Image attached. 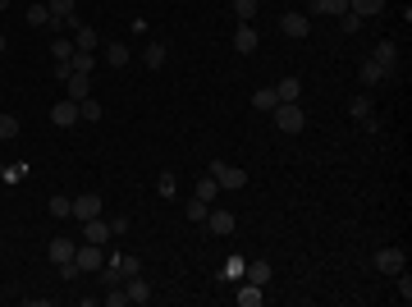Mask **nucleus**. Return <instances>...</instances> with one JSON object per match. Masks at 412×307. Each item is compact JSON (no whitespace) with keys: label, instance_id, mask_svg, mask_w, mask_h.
I'll list each match as a JSON object with an SVG mask.
<instances>
[{"label":"nucleus","instance_id":"1","mask_svg":"<svg viewBox=\"0 0 412 307\" xmlns=\"http://www.w3.org/2000/svg\"><path fill=\"white\" fill-rule=\"evenodd\" d=\"M271 115H275V129H280V133H303L307 129V115L298 110V101H280Z\"/></svg>","mask_w":412,"mask_h":307},{"label":"nucleus","instance_id":"2","mask_svg":"<svg viewBox=\"0 0 412 307\" xmlns=\"http://www.w3.org/2000/svg\"><path fill=\"white\" fill-rule=\"evenodd\" d=\"M211 179H216L220 188H229V193H239V188H248V170H243V165L211 161Z\"/></svg>","mask_w":412,"mask_h":307},{"label":"nucleus","instance_id":"3","mask_svg":"<svg viewBox=\"0 0 412 307\" xmlns=\"http://www.w3.org/2000/svg\"><path fill=\"white\" fill-rule=\"evenodd\" d=\"M74 262H78V271L97 275L101 266H106V248H101V243H78V248H74Z\"/></svg>","mask_w":412,"mask_h":307},{"label":"nucleus","instance_id":"4","mask_svg":"<svg viewBox=\"0 0 412 307\" xmlns=\"http://www.w3.org/2000/svg\"><path fill=\"white\" fill-rule=\"evenodd\" d=\"M280 33H284V37H312V14L289 10V14L280 19Z\"/></svg>","mask_w":412,"mask_h":307},{"label":"nucleus","instance_id":"5","mask_svg":"<svg viewBox=\"0 0 412 307\" xmlns=\"http://www.w3.org/2000/svg\"><path fill=\"white\" fill-rule=\"evenodd\" d=\"M403 266H408V253H403V248H380V253H376V271L399 275Z\"/></svg>","mask_w":412,"mask_h":307},{"label":"nucleus","instance_id":"6","mask_svg":"<svg viewBox=\"0 0 412 307\" xmlns=\"http://www.w3.org/2000/svg\"><path fill=\"white\" fill-rule=\"evenodd\" d=\"M371 60H376V65L385 69V78L399 74V46H394L390 37H385V42H376V55H371Z\"/></svg>","mask_w":412,"mask_h":307},{"label":"nucleus","instance_id":"7","mask_svg":"<svg viewBox=\"0 0 412 307\" xmlns=\"http://www.w3.org/2000/svg\"><path fill=\"white\" fill-rule=\"evenodd\" d=\"M74 120H78V101H55V106H51V124H55V129H74Z\"/></svg>","mask_w":412,"mask_h":307},{"label":"nucleus","instance_id":"8","mask_svg":"<svg viewBox=\"0 0 412 307\" xmlns=\"http://www.w3.org/2000/svg\"><path fill=\"white\" fill-rule=\"evenodd\" d=\"M83 243H101V248H106L110 243V220H83Z\"/></svg>","mask_w":412,"mask_h":307},{"label":"nucleus","instance_id":"9","mask_svg":"<svg viewBox=\"0 0 412 307\" xmlns=\"http://www.w3.org/2000/svg\"><path fill=\"white\" fill-rule=\"evenodd\" d=\"M234 225H239V220H234V211H206V230L216 234H234Z\"/></svg>","mask_w":412,"mask_h":307},{"label":"nucleus","instance_id":"10","mask_svg":"<svg viewBox=\"0 0 412 307\" xmlns=\"http://www.w3.org/2000/svg\"><path fill=\"white\" fill-rule=\"evenodd\" d=\"M92 216H101V198L97 193H78L74 198V220H92Z\"/></svg>","mask_w":412,"mask_h":307},{"label":"nucleus","instance_id":"11","mask_svg":"<svg viewBox=\"0 0 412 307\" xmlns=\"http://www.w3.org/2000/svg\"><path fill=\"white\" fill-rule=\"evenodd\" d=\"M124 294H129V303H138V307L152 303V289H147V280H142V275H129V280H124Z\"/></svg>","mask_w":412,"mask_h":307},{"label":"nucleus","instance_id":"12","mask_svg":"<svg viewBox=\"0 0 412 307\" xmlns=\"http://www.w3.org/2000/svg\"><path fill=\"white\" fill-rule=\"evenodd\" d=\"M234 51L239 55L257 51V28H252V23H239V28H234Z\"/></svg>","mask_w":412,"mask_h":307},{"label":"nucleus","instance_id":"13","mask_svg":"<svg viewBox=\"0 0 412 307\" xmlns=\"http://www.w3.org/2000/svg\"><path fill=\"white\" fill-rule=\"evenodd\" d=\"M243 275H248L252 285H261V289H266V285H271V275H275V266L257 257V262H248V266H243Z\"/></svg>","mask_w":412,"mask_h":307},{"label":"nucleus","instance_id":"14","mask_svg":"<svg viewBox=\"0 0 412 307\" xmlns=\"http://www.w3.org/2000/svg\"><path fill=\"white\" fill-rule=\"evenodd\" d=\"M65 88H69V101H87V97H92V78H87V74H69Z\"/></svg>","mask_w":412,"mask_h":307},{"label":"nucleus","instance_id":"15","mask_svg":"<svg viewBox=\"0 0 412 307\" xmlns=\"http://www.w3.org/2000/svg\"><path fill=\"white\" fill-rule=\"evenodd\" d=\"M344 10H348V0H312L307 5V14H321V19H339Z\"/></svg>","mask_w":412,"mask_h":307},{"label":"nucleus","instance_id":"16","mask_svg":"<svg viewBox=\"0 0 412 307\" xmlns=\"http://www.w3.org/2000/svg\"><path fill=\"white\" fill-rule=\"evenodd\" d=\"M46 257H51L55 266L69 262V257H74V239H65V234H60V239H51V243H46Z\"/></svg>","mask_w":412,"mask_h":307},{"label":"nucleus","instance_id":"17","mask_svg":"<svg viewBox=\"0 0 412 307\" xmlns=\"http://www.w3.org/2000/svg\"><path fill=\"white\" fill-rule=\"evenodd\" d=\"M101 60H106L110 69H124V65H129V46H124V42H106V51H101Z\"/></svg>","mask_w":412,"mask_h":307},{"label":"nucleus","instance_id":"18","mask_svg":"<svg viewBox=\"0 0 412 307\" xmlns=\"http://www.w3.org/2000/svg\"><path fill=\"white\" fill-rule=\"evenodd\" d=\"M74 46H78V51H97L101 33H97V28H87V23H78V28H74Z\"/></svg>","mask_w":412,"mask_h":307},{"label":"nucleus","instance_id":"19","mask_svg":"<svg viewBox=\"0 0 412 307\" xmlns=\"http://www.w3.org/2000/svg\"><path fill=\"white\" fill-rule=\"evenodd\" d=\"M165 55H170V51H165V42H147V46H142V65H147V69H161Z\"/></svg>","mask_w":412,"mask_h":307},{"label":"nucleus","instance_id":"20","mask_svg":"<svg viewBox=\"0 0 412 307\" xmlns=\"http://www.w3.org/2000/svg\"><path fill=\"white\" fill-rule=\"evenodd\" d=\"M51 5V19H60V23H69V28H78V19H74V0H46Z\"/></svg>","mask_w":412,"mask_h":307},{"label":"nucleus","instance_id":"21","mask_svg":"<svg viewBox=\"0 0 412 307\" xmlns=\"http://www.w3.org/2000/svg\"><path fill=\"white\" fill-rule=\"evenodd\" d=\"M275 97H280V101H298V97H303V83H298V78H280V83H275Z\"/></svg>","mask_w":412,"mask_h":307},{"label":"nucleus","instance_id":"22","mask_svg":"<svg viewBox=\"0 0 412 307\" xmlns=\"http://www.w3.org/2000/svg\"><path fill=\"white\" fill-rule=\"evenodd\" d=\"M69 65H74V74H92V69H97V51H78L74 46V60H69Z\"/></svg>","mask_w":412,"mask_h":307},{"label":"nucleus","instance_id":"23","mask_svg":"<svg viewBox=\"0 0 412 307\" xmlns=\"http://www.w3.org/2000/svg\"><path fill=\"white\" fill-rule=\"evenodd\" d=\"M358 78L367 83V88H376V83H385V69L376 65V60H362V69H358Z\"/></svg>","mask_w":412,"mask_h":307},{"label":"nucleus","instance_id":"24","mask_svg":"<svg viewBox=\"0 0 412 307\" xmlns=\"http://www.w3.org/2000/svg\"><path fill=\"white\" fill-rule=\"evenodd\" d=\"M234 298H239V307H257L261 303V285H252V280H248V285L234 289Z\"/></svg>","mask_w":412,"mask_h":307},{"label":"nucleus","instance_id":"25","mask_svg":"<svg viewBox=\"0 0 412 307\" xmlns=\"http://www.w3.org/2000/svg\"><path fill=\"white\" fill-rule=\"evenodd\" d=\"M28 23H33V28H46V23H51V5H46V0H33V10H28Z\"/></svg>","mask_w":412,"mask_h":307},{"label":"nucleus","instance_id":"26","mask_svg":"<svg viewBox=\"0 0 412 307\" xmlns=\"http://www.w3.org/2000/svg\"><path fill=\"white\" fill-rule=\"evenodd\" d=\"M348 10L358 14V19H367V14H380V10H385V0H348Z\"/></svg>","mask_w":412,"mask_h":307},{"label":"nucleus","instance_id":"27","mask_svg":"<svg viewBox=\"0 0 412 307\" xmlns=\"http://www.w3.org/2000/svg\"><path fill=\"white\" fill-rule=\"evenodd\" d=\"M252 106H257V110H275V106H280V97H275V88H257V92H252Z\"/></svg>","mask_w":412,"mask_h":307},{"label":"nucleus","instance_id":"28","mask_svg":"<svg viewBox=\"0 0 412 307\" xmlns=\"http://www.w3.org/2000/svg\"><path fill=\"white\" fill-rule=\"evenodd\" d=\"M197 198H202V202H216V198H220V184H216L211 175H206V179H197Z\"/></svg>","mask_w":412,"mask_h":307},{"label":"nucleus","instance_id":"29","mask_svg":"<svg viewBox=\"0 0 412 307\" xmlns=\"http://www.w3.org/2000/svg\"><path fill=\"white\" fill-rule=\"evenodd\" d=\"M234 19L252 23V19H257V0H234Z\"/></svg>","mask_w":412,"mask_h":307},{"label":"nucleus","instance_id":"30","mask_svg":"<svg viewBox=\"0 0 412 307\" xmlns=\"http://www.w3.org/2000/svg\"><path fill=\"white\" fill-rule=\"evenodd\" d=\"M348 115L367 124V120H371V101H367V97H353V101H348Z\"/></svg>","mask_w":412,"mask_h":307},{"label":"nucleus","instance_id":"31","mask_svg":"<svg viewBox=\"0 0 412 307\" xmlns=\"http://www.w3.org/2000/svg\"><path fill=\"white\" fill-rule=\"evenodd\" d=\"M10 138H19V120L0 110V143H10Z\"/></svg>","mask_w":412,"mask_h":307},{"label":"nucleus","instance_id":"32","mask_svg":"<svg viewBox=\"0 0 412 307\" xmlns=\"http://www.w3.org/2000/svg\"><path fill=\"white\" fill-rule=\"evenodd\" d=\"M51 55H55V60H74V42H69V37H55Z\"/></svg>","mask_w":412,"mask_h":307},{"label":"nucleus","instance_id":"33","mask_svg":"<svg viewBox=\"0 0 412 307\" xmlns=\"http://www.w3.org/2000/svg\"><path fill=\"white\" fill-rule=\"evenodd\" d=\"M51 216H55V220L74 216V198H51Z\"/></svg>","mask_w":412,"mask_h":307},{"label":"nucleus","instance_id":"34","mask_svg":"<svg viewBox=\"0 0 412 307\" xmlns=\"http://www.w3.org/2000/svg\"><path fill=\"white\" fill-rule=\"evenodd\" d=\"M78 120H101V101H78Z\"/></svg>","mask_w":412,"mask_h":307},{"label":"nucleus","instance_id":"35","mask_svg":"<svg viewBox=\"0 0 412 307\" xmlns=\"http://www.w3.org/2000/svg\"><path fill=\"white\" fill-rule=\"evenodd\" d=\"M188 220H202V225H206V211H211V202H202V198H193V202H188Z\"/></svg>","mask_w":412,"mask_h":307},{"label":"nucleus","instance_id":"36","mask_svg":"<svg viewBox=\"0 0 412 307\" xmlns=\"http://www.w3.org/2000/svg\"><path fill=\"white\" fill-rule=\"evenodd\" d=\"M399 298H403V303H412V275H408V266L399 271Z\"/></svg>","mask_w":412,"mask_h":307},{"label":"nucleus","instance_id":"37","mask_svg":"<svg viewBox=\"0 0 412 307\" xmlns=\"http://www.w3.org/2000/svg\"><path fill=\"white\" fill-rule=\"evenodd\" d=\"M129 303V294H124V285H110V294H106V307H124Z\"/></svg>","mask_w":412,"mask_h":307},{"label":"nucleus","instance_id":"38","mask_svg":"<svg viewBox=\"0 0 412 307\" xmlns=\"http://www.w3.org/2000/svg\"><path fill=\"white\" fill-rule=\"evenodd\" d=\"M339 28H344V33H358V28H362V19H358L353 10H344V14H339Z\"/></svg>","mask_w":412,"mask_h":307},{"label":"nucleus","instance_id":"39","mask_svg":"<svg viewBox=\"0 0 412 307\" xmlns=\"http://www.w3.org/2000/svg\"><path fill=\"white\" fill-rule=\"evenodd\" d=\"M174 184H179V179H174V175H170V170H165V175H161V179H156V188H161L165 198H174Z\"/></svg>","mask_w":412,"mask_h":307},{"label":"nucleus","instance_id":"40","mask_svg":"<svg viewBox=\"0 0 412 307\" xmlns=\"http://www.w3.org/2000/svg\"><path fill=\"white\" fill-rule=\"evenodd\" d=\"M110 234H129V216H115V220H110Z\"/></svg>","mask_w":412,"mask_h":307},{"label":"nucleus","instance_id":"41","mask_svg":"<svg viewBox=\"0 0 412 307\" xmlns=\"http://www.w3.org/2000/svg\"><path fill=\"white\" fill-rule=\"evenodd\" d=\"M243 266H248V262H239V257H234V262L225 266V275H229V280H239V275H243Z\"/></svg>","mask_w":412,"mask_h":307},{"label":"nucleus","instance_id":"42","mask_svg":"<svg viewBox=\"0 0 412 307\" xmlns=\"http://www.w3.org/2000/svg\"><path fill=\"white\" fill-rule=\"evenodd\" d=\"M0 55H5V37H0Z\"/></svg>","mask_w":412,"mask_h":307},{"label":"nucleus","instance_id":"43","mask_svg":"<svg viewBox=\"0 0 412 307\" xmlns=\"http://www.w3.org/2000/svg\"><path fill=\"white\" fill-rule=\"evenodd\" d=\"M5 5H10V0H0V10H5Z\"/></svg>","mask_w":412,"mask_h":307}]
</instances>
